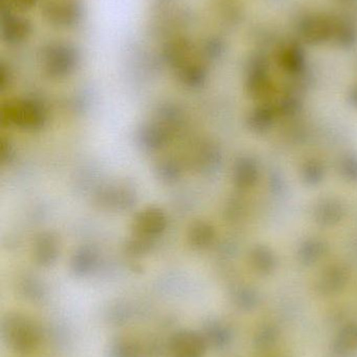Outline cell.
I'll return each instance as SVG.
<instances>
[{
    "mask_svg": "<svg viewBox=\"0 0 357 357\" xmlns=\"http://www.w3.org/2000/svg\"><path fill=\"white\" fill-rule=\"evenodd\" d=\"M2 333L8 347L19 356L33 354L41 343L39 326L21 312H10L4 318Z\"/></svg>",
    "mask_w": 357,
    "mask_h": 357,
    "instance_id": "6da1fadb",
    "label": "cell"
},
{
    "mask_svg": "<svg viewBox=\"0 0 357 357\" xmlns=\"http://www.w3.org/2000/svg\"><path fill=\"white\" fill-rule=\"evenodd\" d=\"M44 17L59 27H71L82 19L83 8L79 0H48L44 6Z\"/></svg>",
    "mask_w": 357,
    "mask_h": 357,
    "instance_id": "7a4b0ae2",
    "label": "cell"
},
{
    "mask_svg": "<svg viewBox=\"0 0 357 357\" xmlns=\"http://www.w3.org/2000/svg\"><path fill=\"white\" fill-rule=\"evenodd\" d=\"M207 344L203 333L182 329L172 335L169 349L173 357H203L207 351Z\"/></svg>",
    "mask_w": 357,
    "mask_h": 357,
    "instance_id": "3957f363",
    "label": "cell"
},
{
    "mask_svg": "<svg viewBox=\"0 0 357 357\" xmlns=\"http://www.w3.org/2000/svg\"><path fill=\"white\" fill-rule=\"evenodd\" d=\"M300 31L307 43H324L333 38V19L322 14L308 15L300 23Z\"/></svg>",
    "mask_w": 357,
    "mask_h": 357,
    "instance_id": "277c9868",
    "label": "cell"
},
{
    "mask_svg": "<svg viewBox=\"0 0 357 357\" xmlns=\"http://www.w3.org/2000/svg\"><path fill=\"white\" fill-rule=\"evenodd\" d=\"M31 26L27 19L8 15L3 22V37L8 43H19L27 39Z\"/></svg>",
    "mask_w": 357,
    "mask_h": 357,
    "instance_id": "5b68a950",
    "label": "cell"
},
{
    "mask_svg": "<svg viewBox=\"0 0 357 357\" xmlns=\"http://www.w3.org/2000/svg\"><path fill=\"white\" fill-rule=\"evenodd\" d=\"M339 45L350 47L357 41V29L354 23L344 19H333V38Z\"/></svg>",
    "mask_w": 357,
    "mask_h": 357,
    "instance_id": "8992f818",
    "label": "cell"
},
{
    "mask_svg": "<svg viewBox=\"0 0 357 357\" xmlns=\"http://www.w3.org/2000/svg\"><path fill=\"white\" fill-rule=\"evenodd\" d=\"M142 348L134 340L119 339L111 345L110 357H140Z\"/></svg>",
    "mask_w": 357,
    "mask_h": 357,
    "instance_id": "52a82bcc",
    "label": "cell"
},
{
    "mask_svg": "<svg viewBox=\"0 0 357 357\" xmlns=\"http://www.w3.org/2000/svg\"><path fill=\"white\" fill-rule=\"evenodd\" d=\"M340 351H354L357 349V325L346 327L337 342Z\"/></svg>",
    "mask_w": 357,
    "mask_h": 357,
    "instance_id": "ba28073f",
    "label": "cell"
},
{
    "mask_svg": "<svg viewBox=\"0 0 357 357\" xmlns=\"http://www.w3.org/2000/svg\"><path fill=\"white\" fill-rule=\"evenodd\" d=\"M283 62L289 65V67H297L303 62V52L299 44H287L286 47L282 50Z\"/></svg>",
    "mask_w": 357,
    "mask_h": 357,
    "instance_id": "9c48e42d",
    "label": "cell"
},
{
    "mask_svg": "<svg viewBox=\"0 0 357 357\" xmlns=\"http://www.w3.org/2000/svg\"><path fill=\"white\" fill-rule=\"evenodd\" d=\"M205 340L207 342H211V343L216 344V345H219L222 342L226 341V335L228 333L221 328V327L217 326H209L205 331Z\"/></svg>",
    "mask_w": 357,
    "mask_h": 357,
    "instance_id": "30bf717a",
    "label": "cell"
},
{
    "mask_svg": "<svg viewBox=\"0 0 357 357\" xmlns=\"http://www.w3.org/2000/svg\"><path fill=\"white\" fill-rule=\"evenodd\" d=\"M13 1L19 8H29L31 6H35L37 0H13Z\"/></svg>",
    "mask_w": 357,
    "mask_h": 357,
    "instance_id": "8fae6325",
    "label": "cell"
},
{
    "mask_svg": "<svg viewBox=\"0 0 357 357\" xmlns=\"http://www.w3.org/2000/svg\"><path fill=\"white\" fill-rule=\"evenodd\" d=\"M342 1L349 2V1H352V0H342Z\"/></svg>",
    "mask_w": 357,
    "mask_h": 357,
    "instance_id": "7c38bea8",
    "label": "cell"
}]
</instances>
